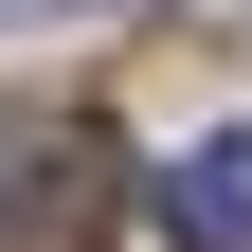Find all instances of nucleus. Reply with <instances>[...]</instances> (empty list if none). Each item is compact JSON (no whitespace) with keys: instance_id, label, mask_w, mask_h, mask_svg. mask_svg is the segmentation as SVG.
<instances>
[{"instance_id":"nucleus-1","label":"nucleus","mask_w":252,"mask_h":252,"mask_svg":"<svg viewBox=\"0 0 252 252\" xmlns=\"http://www.w3.org/2000/svg\"><path fill=\"white\" fill-rule=\"evenodd\" d=\"M108 216H126V162L90 126H18L0 144V252H108Z\"/></svg>"},{"instance_id":"nucleus-2","label":"nucleus","mask_w":252,"mask_h":252,"mask_svg":"<svg viewBox=\"0 0 252 252\" xmlns=\"http://www.w3.org/2000/svg\"><path fill=\"white\" fill-rule=\"evenodd\" d=\"M144 216H162L180 252H252V144H180V162L144 180Z\"/></svg>"}]
</instances>
